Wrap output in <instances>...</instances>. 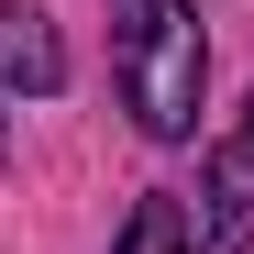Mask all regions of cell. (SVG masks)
Here are the masks:
<instances>
[{
  "label": "cell",
  "instance_id": "2",
  "mask_svg": "<svg viewBox=\"0 0 254 254\" xmlns=\"http://www.w3.org/2000/svg\"><path fill=\"white\" fill-rule=\"evenodd\" d=\"M254 243V100L232 122V144L199 166V254H243Z\"/></svg>",
  "mask_w": 254,
  "mask_h": 254
},
{
  "label": "cell",
  "instance_id": "4",
  "mask_svg": "<svg viewBox=\"0 0 254 254\" xmlns=\"http://www.w3.org/2000/svg\"><path fill=\"white\" fill-rule=\"evenodd\" d=\"M111 254H188V210L177 199H133V221H122Z\"/></svg>",
  "mask_w": 254,
  "mask_h": 254
},
{
  "label": "cell",
  "instance_id": "1",
  "mask_svg": "<svg viewBox=\"0 0 254 254\" xmlns=\"http://www.w3.org/2000/svg\"><path fill=\"white\" fill-rule=\"evenodd\" d=\"M111 66H122V100L155 144H188L199 133V77H210V33L188 0H111Z\"/></svg>",
  "mask_w": 254,
  "mask_h": 254
},
{
  "label": "cell",
  "instance_id": "3",
  "mask_svg": "<svg viewBox=\"0 0 254 254\" xmlns=\"http://www.w3.org/2000/svg\"><path fill=\"white\" fill-rule=\"evenodd\" d=\"M0 89H66V45L45 33V11H22V0H0Z\"/></svg>",
  "mask_w": 254,
  "mask_h": 254
},
{
  "label": "cell",
  "instance_id": "5",
  "mask_svg": "<svg viewBox=\"0 0 254 254\" xmlns=\"http://www.w3.org/2000/svg\"><path fill=\"white\" fill-rule=\"evenodd\" d=\"M0 155H11V122H0Z\"/></svg>",
  "mask_w": 254,
  "mask_h": 254
}]
</instances>
